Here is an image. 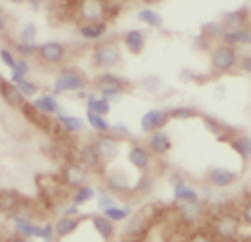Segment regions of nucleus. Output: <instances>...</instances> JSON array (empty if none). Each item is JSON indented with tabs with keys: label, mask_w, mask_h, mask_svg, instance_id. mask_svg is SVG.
Segmentation results:
<instances>
[{
	"label": "nucleus",
	"mask_w": 251,
	"mask_h": 242,
	"mask_svg": "<svg viewBox=\"0 0 251 242\" xmlns=\"http://www.w3.org/2000/svg\"><path fill=\"white\" fill-rule=\"evenodd\" d=\"M110 133L116 135L118 140H123V137H131V131H129V126L125 122H112V131H110Z\"/></svg>",
	"instance_id": "3c124183"
},
{
	"label": "nucleus",
	"mask_w": 251,
	"mask_h": 242,
	"mask_svg": "<svg viewBox=\"0 0 251 242\" xmlns=\"http://www.w3.org/2000/svg\"><path fill=\"white\" fill-rule=\"evenodd\" d=\"M168 116L170 120H191V118H198V109L191 107V105H174L168 109Z\"/></svg>",
	"instance_id": "58836bf2"
},
{
	"label": "nucleus",
	"mask_w": 251,
	"mask_h": 242,
	"mask_svg": "<svg viewBox=\"0 0 251 242\" xmlns=\"http://www.w3.org/2000/svg\"><path fill=\"white\" fill-rule=\"evenodd\" d=\"M103 189L107 193H112L114 197H125L127 193H131L133 184H131V178L125 169H105L103 171Z\"/></svg>",
	"instance_id": "9d476101"
},
{
	"label": "nucleus",
	"mask_w": 251,
	"mask_h": 242,
	"mask_svg": "<svg viewBox=\"0 0 251 242\" xmlns=\"http://www.w3.org/2000/svg\"><path fill=\"white\" fill-rule=\"evenodd\" d=\"M37 34H39L37 22H26V24L20 28L18 41H20V43H37Z\"/></svg>",
	"instance_id": "a19ab883"
},
{
	"label": "nucleus",
	"mask_w": 251,
	"mask_h": 242,
	"mask_svg": "<svg viewBox=\"0 0 251 242\" xmlns=\"http://www.w3.org/2000/svg\"><path fill=\"white\" fill-rule=\"evenodd\" d=\"M90 223H93V229L99 234V238L103 242H110L116 238V225H114L112 221H107L103 215H99V212L90 215Z\"/></svg>",
	"instance_id": "c756f323"
},
{
	"label": "nucleus",
	"mask_w": 251,
	"mask_h": 242,
	"mask_svg": "<svg viewBox=\"0 0 251 242\" xmlns=\"http://www.w3.org/2000/svg\"><path fill=\"white\" fill-rule=\"evenodd\" d=\"M206 229L217 242H249L247 234L241 217L236 215V210L226 208V210H217V212H208L206 218Z\"/></svg>",
	"instance_id": "f257e3e1"
},
{
	"label": "nucleus",
	"mask_w": 251,
	"mask_h": 242,
	"mask_svg": "<svg viewBox=\"0 0 251 242\" xmlns=\"http://www.w3.org/2000/svg\"><path fill=\"white\" fill-rule=\"evenodd\" d=\"M7 28H9V22H7V15L0 11V34H4L7 32Z\"/></svg>",
	"instance_id": "4d7b16f0"
},
{
	"label": "nucleus",
	"mask_w": 251,
	"mask_h": 242,
	"mask_svg": "<svg viewBox=\"0 0 251 242\" xmlns=\"http://www.w3.org/2000/svg\"><path fill=\"white\" fill-rule=\"evenodd\" d=\"M39 238L43 242H54L56 240V232H54V223L48 221V223H41L39 227Z\"/></svg>",
	"instance_id": "de8ad7c7"
},
{
	"label": "nucleus",
	"mask_w": 251,
	"mask_h": 242,
	"mask_svg": "<svg viewBox=\"0 0 251 242\" xmlns=\"http://www.w3.org/2000/svg\"><path fill=\"white\" fill-rule=\"evenodd\" d=\"M155 187H157L155 174H152V171H146V174H140L138 176V180H135L133 189H131V193H135V195H151L152 191H155Z\"/></svg>",
	"instance_id": "f704fd0d"
},
{
	"label": "nucleus",
	"mask_w": 251,
	"mask_h": 242,
	"mask_svg": "<svg viewBox=\"0 0 251 242\" xmlns=\"http://www.w3.org/2000/svg\"><path fill=\"white\" fill-rule=\"evenodd\" d=\"M193 45H196L198 49H208V51H210V49H213V45H215V43H213V41H208V39L204 37V34H198L196 41H193Z\"/></svg>",
	"instance_id": "864d4df0"
},
{
	"label": "nucleus",
	"mask_w": 251,
	"mask_h": 242,
	"mask_svg": "<svg viewBox=\"0 0 251 242\" xmlns=\"http://www.w3.org/2000/svg\"><path fill=\"white\" fill-rule=\"evenodd\" d=\"M93 86H95L93 92L101 95L112 105V103L121 101V97L129 90V79H125L123 75H118V73H99V75L93 79Z\"/></svg>",
	"instance_id": "20e7f679"
},
{
	"label": "nucleus",
	"mask_w": 251,
	"mask_h": 242,
	"mask_svg": "<svg viewBox=\"0 0 251 242\" xmlns=\"http://www.w3.org/2000/svg\"><path fill=\"white\" fill-rule=\"evenodd\" d=\"M125 9L123 2H112V0H105V13H107V24L114 20V17L121 15V11Z\"/></svg>",
	"instance_id": "09e8293b"
},
{
	"label": "nucleus",
	"mask_w": 251,
	"mask_h": 242,
	"mask_svg": "<svg viewBox=\"0 0 251 242\" xmlns=\"http://www.w3.org/2000/svg\"><path fill=\"white\" fill-rule=\"evenodd\" d=\"M219 43L227 45V48H234V49H241V48H247L251 43V30L249 26L245 28H234V30H226L221 34Z\"/></svg>",
	"instance_id": "5701e85b"
},
{
	"label": "nucleus",
	"mask_w": 251,
	"mask_h": 242,
	"mask_svg": "<svg viewBox=\"0 0 251 242\" xmlns=\"http://www.w3.org/2000/svg\"><path fill=\"white\" fill-rule=\"evenodd\" d=\"M11 221H13V234H18L26 240L39 238V227H41V223H39L37 218H11Z\"/></svg>",
	"instance_id": "cd10ccee"
},
{
	"label": "nucleus",
	"mask_w": 251,
	"mask_h": 242,
	"mask_svg": "<svg viewBox=\"0 0 251 242\" xmlns=\"http://www.w3.org/2000/svg\"><path fill=\"white\" fill-rule=\"evenodd\" d=\"M84 217H60L58 221H54V232H56V238L65 240L73 236L77 232V227L82 225Z\"/></svg>",
	"instance_id": "7c9ffc66"
},
{
	"label": "nucleus",
	"mask_w": 251,
	"mask_h": 242,
	"mask_svg": "<svg viewBox=\"0 0 251 242\" xmlns=\"http://www.w3.org/2000/svg\"><path fill=\"white\" fill-rule=\"evenodd\" d=\"M135 17H138V22H142V24L148 26V28H152V30H161L163 28L161 13H159L157 9H152V7H142L138 13H135Z\"/></svg>",
	"instance_id": "2f4dec72"
},
{
	"label": "nucleus",
	"mask_w": 251,
	"mask_h": 242,
	"mask_svg": "<svg viewBox=\"0 0 251 242\" xmlns=\"http://www.w3.org/2000/svg\"><path fill=\"white\" fill-rule=\"evenodd\" d=\"M200 120H202V124H204V129L208 131L210 135H215L219 142H230L232 140V135L236 133L234 129H230L224 120H219V118H215V116H208V114H202L200 116Z\"/></svg>",
	"instance_id": "aec40b11"
},
{
	"label": "nucleus",
	"mask_w": 251,
	"mask_h": 242,
	"mask_svg": "<svg viewBox=\"0 0 251 242\" xmlns=\"http://www.w3.org/2000/svg\"><path fill=\"white\" fill-rule=\"evenodd\" d=\"M168 122H170L168 109H163V107H151L148 112L142 114L140 129H142V133L151 135V133H155V131L165 129V124H168Z\"/></svg>",
	"instance_id": "2eb2a0df"
},
{
	"label": "nucleus",
	"mask_w": 251,
	"mask_h": 242,
	"mask_svg": "<svg viewBox=\"0 0 251 242\" xmlns=\"http://www.w3.org/2000/svg\"><path fill=\"white\" fill-rule=\"evenodd\" d=\"M185 242H217V240L208 234V229H196V232L189 234V238Z\"/></svg>",
	"instance_id": "8fccbe9b"
},
{
	"label": "nucleus",
	"mask_w": 251,
	"mask_h": 242,
	"mask_svg": "<svg viewBox=\"0 0 251 242\" xmlns=\"http://www.w3.org/2000/svg\"><path fill=\"white\" fill-rule=\"evenodd\" d=\"M90 142H93L95 150H97V154H99V159H101V163L103 165H110L112 161H116L118 154H121V144L123 142L118 140L116 135H112V133L95 135Z\"/></svg>",
	"instance_id": "9b49d317"
},
{
	"label": "nucleus",
	"mask_w": 251,
	"mask_h": 242,
	"mask_svg": "<svg viewBox=\"0 0 251 242\" xmlns=\"http://www.w3.org/2000/svg\"><path fill=\"white\" fill-rule=\"evenodd\" d=\"M238 178H241V174L230 169V167H210L206 174V182L217 191H226L238 182Z\"/></svg>",
	"instance_id": "dca6fc26"
},
{
	"label": "nucleus",
	"mask_w": 251,
	"mask_h": 242,
	"mask_svg": "<svg viewBox=\"0 0 251 242\" xmlns=\"http://www.w3.org/2000/svg\"><path fill=\"white\" fill-rule=\"evenodd\" d=\"M30 105L35 107L39 114H43V116H48V118H54L56 114L60 112L58 97L52 95V92H45V95H37L35 99H32Z\"/></svg>",
	"instance_id": "b1692460"
},
{
	"label": "nucleus",
	"mask_w": 251,
	"mask_h": 242,
	"mask_svg": "<svg viewBox=\"0 0 251 242\" xmlns=\"http://www.w3.org/2000/svg\"><path fill=\"white\" fill-rule=\"evenodd\" d=\"M4 242H32V240H26V238H22V236H18V234H11V236L4 238Z\"/></svg>",
	"instance_id": "13d9d810"
},
{
	"label": "nucleus",
	"mask_w": 251,
	"mask_h": 242,
	"mask_svg": "<svg viewBox=\"0 0 251 242\" xmlns=\"http://www.w3.org/2000/svg\"><path fill=\"white\" fill-rule=\"evenodd\" d=\"M24 204V197L15 189H0V215H13Z\"/></svg>",
	"instance_id": "bb28decb"
},
{
	"label": "nucleus",
	"mask_w": 251,
	"mask_h": 242,
	"mask_svg": "<svg viewBox=\"0 0 251 242\" xmlns=\"http://www.w3.org/2000/svg\"><path fill=\"white\" fill-rule=\"evenodd\" d=\"M28 73H30V60L18 58V62H15V67L11 69L9 82H11V84H18V82H22V79H26V77H28Z\"/></svg>",
	"instance_id": "ea45409f"
},
{
	"label": "nucleus",
	"mask_w": 251,
	"mask_h": 242,
	"mask_svg": "<svg viewBox=\"0 0 251 242\" xmlns=\"http://www.w3.org/2000/svg\"><path fill=\"white\" fill-rule=\"evenodd\" d=\"M0 60H2V65H4V67L13 69V67H15V62H18V56H15V51L11 49V48L2 45V48H0Z\"/></svg>",
	"instance_id": "49530a36"
},
{
	"label": "nucleus",
	"mask_w": 251,
	"mask_h": 242,
	"mask_svg": "<svg viewBox=\"0 0 251 242\" xmlns=\"http://www.w3.org/2000/svg\"><path fill=\"white\" fill-rule=\"evenodd\" d=\"M58 178H60L62 187H65L67 191H75V189L84 187V184H88V171L84 169V167L79 165L75 159L62 163L60 171H58Z\"/></svg>",
	"instance_id": "1a4fd4ad"
},
{
	"label": "nucleus",
	"mask_w": 251,
	"mask_h": 242,
	"mask_svg": "<svg viewBox=\"0 0 251 242\" xmlns=\"http://www.w3.org/2000/svg\"><path fill=\"white\" fill-rule=\"evenodd\" d=\"M95 199H97V210L99 212H103V210H107L110 208V206H114V204H118V197H114L112 193H107L105 189H99V191H97V195H95Z\"/></svg>",
	"instance_id": "37998d69"
},
{
	"label": "nucleus",
	"mask_w": 251,
	"mask_h": 242,
	"mask_svg": "<svg viewBox=\"0 0 251 242\" xmlns=\"http://www.w3.org/2000/svg\"><path fill=\"white\" fill-rule=\"evenodd\" d=\"M77 32L86 43L95 45L107 37L110 24H107V22H82V24H77Z\"/></svg>",
	"instance_id": "6ab92c4d"
},
{
	"label": "nucleus",
	"mask_w": 251,
	"mask_h": 242,
	"mask_svg": "<svg viewBox=\"0 0 251 242\" xmlns=\"http://www.w3.org/2000/svg\"><path fill=\"white\" fill-rule=\"evenodd\" d=\"M221 24L226 26V30H234V28H245L249 26V9L247 7H238L234 11H227L221 17Z\"/></svg>",
	"instance_id": "c85d7f7f"
},
{
	"label": "nucleus",
	"mask_w": 251,
	"mask_h": 242,
	"mask_svg": "<svg viewBox=\"0 0 251 242\" xmlns=\"http://www.w3.org/2000/svg\"><path fill=\"white\" fill-rule=\"evenodd\" d=\"M208 54H210L208 60H210L213 75H234L236 73V65H238V58H241L238 49L227 48L224 43H215Z\"/></svg>",
	"instance_id": "39448f33"
},
{
	"label": "nucleus",
	"mask_w": 251,
	"mask_h": 242,
	"mask_svg": "<svg viewBox=\"0 0 251 242\" xmlns=\"http://www.w3.org/2000/svg\"><path fill=\"white\" fill-rule=\"evenodd\" d=\"M230 144V148L234 152L241 157L245 163L249 161V157H251V140H249V135H245V133H234L232 135V140L227 142Z\"/></svg>",
	"instance_id": "473e14b6"
},
{
	"label": "nucleus",
	"mask_w": 251,
	"mask_h": 242,
	"mask_svg": "<svg viewBox=\"0 0 251 242\" xmlns=\"http://www.w3.org/2000/svg\"><path fill=\"white\" fill-rule=\"evenodd\" d=\"M60 217H82V212H79L77 206H73L71 201H69V204L62 208V215H60Z\"/></svg>",
	"instance_id": "6e6d98bb"
},
{
	"label": "nucleus",
	"mask_w": 251,
	"mask_h": 242,
	"mask_svg": "<svg viewBox=\"0 0 251 242\" xmlns=\"http://www.w3.org/2000/svg\"><path fill=\"white\" fill-rule=\"evenodd\" d=\"M86 112H93L97 116H105L112 112V105L107 103L101 95H97V92H88L86 97Z\"/></svg>",
	"instance_id": "72a5a7b5"
},
{
	"label": "nucleus",
	"mask_w": 251,
	"mask_h": 242,
	"mask_svg": "<svg viewBox=\"0 0 251 242\" xmlns=\"http://www.w3.org/2000/svg\"><path fill=\"white\" fill-rule=\"evenodd\" d=\"M84 120H86V126H90L97 135H103V133H110L112 131V122L105 116H97L93 112H86Z\"/></svg>",
	"instance_id": "e433bc0d"
},
{
	"label": "nucleus",
	"mask_w": 251,
	"mask_h": 242,
	"mask_svg": "<svg viewBox=\"0 0 251 242\" xmlns=\"http://www.w3.org/2000/svg\"><path fill=\"white\" fill-rule=\"evenodd\" d=\"M77 22H107L105 0H79L75 9Z\"/></svg>",
	"instance_id": "4468645a"
},
{
	"label": "nucleus",
	"mask_w": 251,
	"mask_h": 242,
	"mask_svg": "<svg viewBox=\"0 0 251 242\" xmlns=\"http://www.w3.org/2000/svg\"><path fill=\"white\" fill-rule=\"evenodd\" d=\"M88 77L84 71H79L75 67H67L62 69L58 75L54 77L52 82V95H75L79 90H86L88 86Z\"/></svg>",
	"instance_id": "423d86ee"
},
{
	"label": "nucleus",
	"mask_w": 251,
	"mask_h": 242,
	"mask_svg": "<svg viewBox=\"0 0 251 242\" xmlns=\"http://www.w3.org/2000/svg\"><path fill=\"white\" fill-rule=\"evenodd\" d=\"M69 56V48L60 41H43L39 43L35 58L45 67H60Z\"/></svg>",
	"instance_id": "6e6552de"
},
{
	"label": "nucleus",
	"mask_w": 251,
	"mask_h": 242,
	"mask_svg": "<svg viewBox=\"0 0 251 242\" xmlns=\"http://www.w3.org/2000/svg\"><path fill=\"white\" fill-rule=\"evenodd\" d=\"M236 71L245 73V75L251 71V56L249 54H241V58H238V65H236Z\"/></svg>",
	"instance_id": "603ef678"
},
{
	"label": "nucleus",
	"mask_w": 251,
	"mask_h": 242,
	"mask_svg": "<svg viewBox=\"0 0 251 242\" xmlns=\"http://www.w3.org/2000/svg\"><path fill=\"white\" fill-rule=\"evenodd\" d=\"M11 49L15 51V56H18V58L28 60V58H35V56H37L39 43H20V41H15V45Z\"/></svg>",
	"instance_id": "79ce46f5"
},
{
	"label": "nucleus",
	"mask_w": 251,
	"mask_h": 242,
	"mask_svg": "<svg viewBox=\"0 0 251 242\" xmlns=\"http://www.w3.org/2000/svg\"><path fill=\"white\" fill-rule=\"evenodd\" d=\"M18 86V90L22 92V97L28 101V99H35V97L39 95V84L37 82H32V79H22V82H18L15 84Z\"/></svg>",
	"instance_id": "c03bdc74"
},
{
	"label": "nucleus",
	"mask_w": 251,
	"mask_h": 242,
	"mask_svg": "<svg viewBox=\"0 0 251 242\" xmlns=\"http://www.w3.org/2000/svg\"><path fill=\"white\" fill-rule=\"evenodd\" d=\"M95 195H97V189H95V187H90V184H84V187H79V189H75V191H71L69 199H71V204H73V206L82 208V206H86L88 201H93V199H95Z\"/></svg>",
	"instance_id": "c9c22d12"
},
{
	"label": "nucleus",
	"mask_w": 251,
	"mask_h": 242,
	"mask_svg": "<svg viewBox=\"0 0 251 242\" xmlns=\"http://www.w3.org/2000/svg\"><path fill=\"white\" fill-rule=\"evenodd\" d=\"M159 206H144L142 210L133 212V217L129 218L127 227H125L123 232V240L121 242H144L148 232H151V227L155 225V223L161 218L163 210H157Z\"/></svg>",
	"instance_id": "f03ea898"
},
{
	"label": "nucleus",
	"mask_w": 251,
	"mask_h": 242,
	"mask_svg": "<svg viewBox=\"0 0 251 242\" xmlns=\"http://www.w3.org/2000/svg\"><path fill=\"white\" fill-rule=\"evenodd\" d=\"M178 77L182 79V82H191V79H196V82H200V75L196 71H191V69H182V71L178 73Z\"/></svg>",
	"instance_id": "5fc2aeb1"
},
{
	"label": "nucleus",
	"mask_w": 251,
	"mask_h": 242,
	"mask_svg": "<svg viewBox=\"0 0 251 242\" xmlns=\"http://www.w3.org/2000/svg\"><path fill=\"white\" fill-rule=\"evenodd\" d=\"M0 97H2V101L13 109H22L28 103L24 97H22V92L18 90V86L11 84L9 79H2V77H0Z\"/></svg>",
	"instance_id": "393cba45"
},
{
	"label": "nucleus",
	"mask_w": 251,
	"mask_h": 242,
	"mask_svg": "<svg viewBox=\"0 0 251 242\" xmlns=\"http://www.w3.org/2000/svg\"><path fill=\"white\" fill-rule=\"evenodd\" d=\"M146 148L151 150L152 157H165V154L172 150V137H170V133L165 129L155 131V133L148 135Z\"/></svg>",
	"instance_id": "412c9836"
},
{
	"label": "nucleus",
	"mask_w": 251,
	"mask_h": 242,
	"mask_svg": "<svg viewBox=\"0 0 251 242\" xmlns=\"http://www.w3.org/2000/svg\"><path fill=\"white\" fill-rule=\"evenodd\" d=\"M127 161L133 169H138L140 174H146V171L152 169V163H155V157L151 154V150L146 148V144L140 142H131L129 144V152H127Z\"/></svg>",
	"instance_id": "ddd939ff"
},
{
	"label": "nucleus",
	"mask_w": 251,
	"mask_h": 242,
	"mask_svg": "<svg viewBox=\"0 0 251 242\" xmlns=\"http://www.w3.org/2000/svg\"><path fill=\"white\" fill-rule=\"evenodd\" d=\"M121 41L129 54L140 56L142 51L146 49V32L140 30V28H129V30L121 37Z\"/></svg>",
	"instance_id": "4be33fe9"
},
{
	"label": "nucleus",
	"mask_w": 251,
	"mask_h": 242,
	"mask_svg": "<svg viewBox=\"0 0 251 242\" xmlns=\"http://www.w3.org/2000/svg\"><path fill=\"white\" fill-rule=\"evenodd\" d=\"M172 212L180 221V225H185V227H196L208 218V208H206V201L204 199L185 201V204H172Z\"/></svg>",
	"instance_id": "0eeeda50"
},
{
	"label": "nucleus",
	"mask_w": 251,
	"mask_h": 242,
	"mask_svg": "<svg viewBox=\"0 0 251 242\" xmlns=\"http://www.w3.org/2000/svg\"><path fill=\"white\" fill-rule=\"evenodd\" d=\"M28 7H30L32 11H41L43 9V2H41V0H30V2H28Z\"/></svg>",
	"instance_id": "bf43d9fd"
},
{
	"label": "nucleus",
	"mask_w": 251,
	"mask_h": 242,
	"mask_svg": "<svg viewBox=\"0 0 251 242\" xmlns=\"http://www.w3.org/2000/svg\"><path fill=\"white\" fill-rule=\"evenodd\" d=\"M90 58H93L95 69H99L101 73H112L114 69L123 65V49L121 43L114 39H103V41L95 43L90 49Z\"/></svg>",
	"instance_id": "7ed1b4c3"
},
{
	"label": "nucleus",
	"mask_w": 251,
	"mask_h": 242,
	"mask_svg": "<svg viewBox=\"0 0 251 242\" xmlns=\"http://www.w3.org/2000/svg\"><path fill=\"white\" fill-rule=\"evenodd\" d=\"M54 118H56V124H58V129L65 135H69V137L84 133V129H86V120H84L82 116H73V114L65 112L62 107H60V112L56 114Z\"/></svg>",
	"instance_id": "a211bd4d"
},
{
	"label": "nucleus",
	"mask_w": 251,
	"mask_h": 242,
	"mask_svg": "<svg viewBox=\"0 0 251 242\" xmlns=\"http://www.w3.org/2000/svg\"><path fill=\"white\" fill-rule=\"evenodd\" d=\"M133 212H135V208L129 204V201H118V204L110 206V208L103 210V212H99V215H103L107 221H112L114 225H116V223L129 221V218L133 217Z\"/></svg>",
	"instance_id": "a878e982"
},
{
	"label": "nucleus",
	"mask_w": 251,
	"mask_h": 242,
	"mask_svg": "<svg viewBox=\"0 0 251 242\" xmlns=\"http://www.w3.org/2000/svg\"><path fill=\"white\" fill-rule=\"evenodd\" d=\"M73 159H75L77 163L88 171V174L90 171H105V165L101 163V159H99V154H97V150H95L93 142H86V144H82V146H77L75 148V157Z\"/></svg>",
	"instance_id": "f3484780"
},
{
	"label": "nucleus",
	"mask_w": 251,
	"mask_h": 242,
	"mask_svg": "<svg viewBox=\"0 0 251 242\" xmlns=\"http://www.w3.org/2000/svg\"><path fill=\"white\" fill-rule=\"evenodd\" d=\"M75 97H77V99H82V101H86V97H88V90H79V92H75Z\"/></svg>",
	"instance_id": "052dcab7"
},
{
	"label": "nucleus",
	"mask_w": 251,
	"mask_h": 242,
	"mask_svg": "<svg viewBox=\"0 0 251 242\" xmlns=\"http://www.w3.org/2000/svg\"><path fill=\"white\" fill-rule=\"evenodd\" d=\"M140 86H142V90H146V92H159L163 82L159 75H146V77L140 79Z\"/></svg>",
	"instance_id": "a18cd8bd"
},
{
	"label": "nucleus",
	"mask_w": 251,
	"mask_h": 242,
	"mask_svg": "<svg viewBox=\"0 0 251 242\" xmlns=\"http://www.w3.org/2000/svg\"><path fill=\"white\" fill-rule=\"evenodd\" d=\"M170 184H172V201L174 204H185V201H200L202 193L198 187H193L189 180H185L182 174H172L170 176Z\"/></svg>",
	"instance_id": "f8f14e48"
},
{
	"label": "nucleus",
	"mask_w": 251,
	"mask_h": 242,
	"mask_svg": "<svg viewBox=\"0 0 251 242\" xmlns=\"http://www.w3.org/2000/svg\"><path fill=\"white\" fill-rule=\"evenodd\" d=\"M224 32H226V26L221 24V20L206 22V24H202V28H200V34H204V37H206L208 41H213V43L219 41Z\"/></svg>",
	"instance_id": "4c0bfd02"
}]
</instances>
